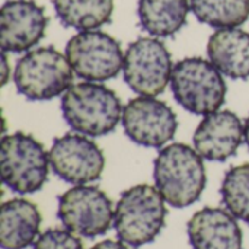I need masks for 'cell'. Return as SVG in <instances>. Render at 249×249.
<instances>
[{
  "instance_id": "277c9868",
  "label": "cell",
  "mask_w": 249,
  "mask_h": 249,
  "mask_svg": "<svg viewBox=\"0 0 249 249\" xmlns=\"http://www.w3.org/2000/svg\"><path fill=\"white\" fill-rule=\"evenodd\" d=\"M73 69L66 55L54 47L29 50L18 60L13 82L29 101H48L64 95L73 85Z\"/></svg>"
},
{
  "instance_id": "9c48e42d",
  "label": "cell",
  "mask_w": 249,
  "mask_h": 249,
  "mask_svg": "<svg viewBox=\"0 0 249 249\" xmlns=\"http://www.w3.org/2000/svg\"><path fill=\"white\" fill-rule=\"evenodd\" d=\"M172 70L171 53L156 38H139L124 54V80L139 95H160L171 82Z\"/></svg>"
},
{
  "instance_id": "4fadbf2b",
  "label": "cell",
  "mask_w": 249,
  "mask_h": 249,
  "mask_svg": "<svg viewBox=\"0 0 249 249\" xmlns=\"http://www.w3.org/2000/svg\"><path fill=\"white\" fill-rule=\"evenodd\" d=\"M244 142L241 118L228 109L206 115L198 124L193 143L198 155L210 162H225L236 155Z\"/></svg>"
},
{
  "instance_id": "7c38bea8",
  "label": "cell",
  "mask_w": 249,
  "mask_h": 249,
  "mask_svg": "<svg viewBox=\"0 0 249 249\" xmlns=\"http://www.w3.org/2000/svg\"><path fill=\"white\" fill-rule=\"evenodd\" d=\"M48 18L35 0H7L0 10V47L4 53H23L45 35Z\"/></svg>"
},
{
  "instance_id": "8992f818",
  "label": "cell",
  "mask_w": 249,
  "mask_h": 249,
  "mask_svg": "<svg viewBox=\"0 0 249 249\" xmlns=\"http://www.w3.org/2000/svg\"><path fill=\"white\" fill-rule=\"evenodd\" d=\"M50 153L34 136L16 131L0 144V172L6 187L18 194L39 191L48 179Z\"/></svg>"
},
{
  "instance_id": "5bb4252c",
  "label": "cell",
  "mask_w": 249,
  "mask_h": 249,
  "mask_svg": "<svg viewBox=\"0 0 249 249\" xmlns=\"http://www.w3.org/2000/svg\"><path fill=\"white\" fill-rule=\"evenodd\" d=\"M193 249H244V235L236 217L225 209L204 207L187 225Z\"/></svg>"
},
{
  "instance_id": "52a82bcc",
  "label": "cell",
  "mask_w": 249,
  "mask_h": 249,
  "mask_svg": "<svg viewBox=\"0 0 249 249\" xmlns=\"http://www.w3.org/2000/svg\"><path fill=\"white\" fill-rule=\"evenodd\" d=\"M66 57L73 71L88 82L114 79L124 66L120 42L102 31H80L66 45Z\"/></svg>"
},
{
  "instance_id": "2e32d148",
  "label": "cell",
  "mask_w": 249,
  "mask_h": 249,
  "mask_svg": "<svg viewBox=\"0 0 249 249\" xmlns=\"http://www.w3.org/2000/svg\"><path fill=\"white\" fill-rule=\"evenodd\" d=\"M212 64L232 79L249 77V34L238 28L216 31L207 42Z\"/></svg>"
},
{
  "instance_id": "d6986e66",
  "label": "cell",
  "mask_w": 249,
  "mask_h": 249,
  "mask_svg": "<svg viewBox=\"0 0 249 249\" xmlns=\"http://www.w3.org/2000/svg\"><path fill=\"white\" fill-rule=\"evenodd\" d=\"M196 18L212 28H238L249 18V0H190Z\"/></svg>"
},
{
  "instance_id": "8fae6325",
  "label": "cell",
  "mask_w": 249,
  "mask_h": 249,
  "mask_svg": "<svg viewBox=\"0 0 249 249\" xmlns=\"http://www.w3.org/2000/svg\"><path fill=\"white\" fill-rule=\"evenodd\" d=\"M50 163L54 174L73 185L98 181L105 168L101 147L85 134H64L53 142Z\"/></svg>"
},
{
  "instance_id": "cb8c5ba5",
  "label": "cell",
  "mask_w": 249,
  "mask_h": 249,
  "mask_svg": "<svg viewBox=\"0 0 249 249\" xmlns=\"http://www.w3.org/2000/svg\"><path fill=\"white\" fill-rule=\"evenodd\" d=\"M244 140H245V143H247L249 149V115L247 117L245 124H244Z\"/></svg>"
},
{
  "instance_id": "3957f363",
  "label": "cell",
  "mask_w": 249,
  "mask_h": 249,
  "mask_svg": "<svg viewBox=\"0 0 249 249\" xmlns=\"http://www.w3.org/2000/svg\"><path fill=\"white\" fill-rule=\"evenodd\" d=\"M165 198L149 184L125 190L115 207L114 229L120 241L133 248L153 242L165 228L168 214Z\"/></svg>"
},
{
  "instance_id": "ffe728a7",
  "label": "cell",
  "mask_w": 249,
  "mask_h": 249,
  "mask_svg": "<svg viewBox=\"0 0 249 249\" xmlns=\"http://www.w3.org/2000/svg\"><path fill=\"white\" fill-rule=\"evenodd\" d=\"M220 194L226 210L249 225V163L233 166L225 174Z\"/></svg>"
},
{
  "instance_id": "9a60e30c",
  "label": "cell",
  "mask_w": 249,
  "mask_h": 249,
  "mask_svg": "<svg viewBox=\"0 0 249 249\" xmlns=\"http://www.w3.org/2000/svg\"><path fill=\"white\" fill-rule=\"evenodd\" d=\"M41 213L35 203L12 198L0 209V245L3 249H25L39 236Z\"/></svg>"
},
{
  "instance_id": "ba28073f",
  "label": "cell",
  "mask_w": 249,
  "mask_h": 249,
  "mask_svg": "<svg viewBox=\"0 0 249 249\" xmlns=\"http://www.w3.org/2000/svg\"><path fill=\"white\" fill-rule=\"evenodd\" d=\"M112 201L98 187L76 185L58 198L57 216L64 229L83 238L105 235L114 222Z\"/></svg>"
},
{
  "instance_id": "ac0fdd59",
  "label": "cell",
  "mask_w": 249,
  "mask_h": 249,
  "mask_svg": "<svg viewBox=\"0 0 249 249\" xmlns=\"http://www.w3.org/2000/svg\"><path fill=\"white\" fill-rule=\"evenodd\" d=\"M60 22L77 31H93L111 22L114 0H53Z\"/></svg>"
},
{
  "instance_id": "6da1fadb",
  "label": "cell",
  "mask_w": 249,
  "mask_h": 249,
  "mask_svg": "<svg viewBox=\"0 0 249 249\" xmlns=\"http://www.w3.org/2000/svg\"><path fill=\"white\" fill-rule=\"evenodd\" d=\"M153 179L169 206L188 207L198 201L206 188L207 175L203 158L188 144H168L153 162Z\"/></svg>"
},
{
  "instance_id": "44dd1931",
  "label": "cell",
  "mask_w": 249,
  "mask_h": 249,
  "mask_svg": "<svg viewBox=\"0 0 249 249\" xmlns=\"http://www.w3.org/2000/svg\"><path fill=\"white\" fill-rule=\"evenodd\" d=\"M34 249H85L82 241L67 229H48L38 236Z\"/></svg>"
},
{
  "instance_id": "7402d4cb",
  "label": "cell",
  "mask_w": 249,
  "mask_h": 249,
  "mask_svg": "<svg viewBox=\"0 0 249 249\" xmlns=\"http://www.w3.org/2000/svg\"><path fill=\"white\" fill-rule=\"evenodd\" d=\"M90 249H130L127 247V244H124L123 241H114V239H105L96 245H93Z\"/></svg>"
},
{
  "instance_id": "5b68a950",
  "label": "cell",
  "mask_w": 249,
  "mask_h": 249,
  "mask_svg": "<svg viewBox=\"0 0 249 249\" xmlns=\"http://www.w3.org/2000/svg\"><path fill=\"white\" fill-rule=\"evenodd\" d=\"M171 88L182 108L204 117L222 108L228 92L223 74L200 57H188L174 66Z\"/></svg>"
},
{
  "instance_id": "e0dca14e",
  "label": "cell",
  "mask_w": 249,
  "mask_h": 249,
  "mask_svg": "<svg viewBox=\"0 0 249 249\" xmlns=\"http://www.w3.org/2000/svg\"><path fill=\"white\" fill-rule=\"evenodd\" d=\"M190 0H139L140 26L153 36L175 35L188 19Z\"/></svg>"
},
{
  "instance_id": "30bf717a",
  "label": "cell",
  "mask_w": 249,
  "mask_h": 249,
  "mask_svg": "<svg viewBox=\"0 0 249 249\" xmlns=\"http://www.w3.org/2000/svg\"><path fill=\"white\" fill-rule=\"evenodd\" d=\"M123 127L136 144L160 149L177 133L178 120L172 108L155 96H137L123 109Z\"/></svg>"
},
{
  "instance_id": "7a4b0ae2",
  "label": "cell",
  "mask_w": 249,
  "mask_h": 249,
  "mask_svg": "<svg viewBox=\"0 0 249 249\" xmlns=\"http://www.w3.org/2000/svg\"><path fill=\"white\" fill-rule=\"evenodd\" d=\"M117 93L99 82H80L73 85L61 98V112L74 131L101 137L112 133L123 118Z\"/></svg>"
},
{
  "instance_id": "603a6c76",
  "label": "cell",
  "mask_w": 249,
  "mask_h": 249,
  "mask_svg": "<svg viewBox=\"0 0 249 249\" xmlns=\"http://www.w3.org/2000/svg\"><path fill=\"white\" fill-rule=\"evenodd\" d=\"M1 63H3V85H6L7 82V77H9V67H7V55L6 53L3 51V55H1Z\"/></svg>"
}]
</instances>
